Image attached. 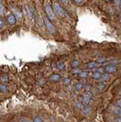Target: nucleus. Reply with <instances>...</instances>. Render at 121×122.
Returning a JSON list of instances; mask_svg holds the SVG:
<instances>
[{"mask_svg":"<svg viewBox=\"0 0 121 122\" xmlns=\"http://www.w3.org/2000/svg\"><path fill=\"white\" fill-rule=\"evenodd\" d=\"M53 10L55 14H57L60 17H64L66 15V12L63 8L60 6L57 2H54L53 5Z\"/></svg>","mask_w":121,"mask_h":122,"instance_id":"1","label":"nucleus"},{"mask_svg":"<svg viewBox=\"0 0 121 122\" xmlns=\"http://www.w3.org/2000/svg\"><path fill=\"white\" fill-rule=\"evenodd\" d=\"M44 9H45V12H46L47 17L50 18V20H53V19L55 18L56 14L54 13L53 10L52 6L50 5V4H47V5H45Z\"/></svg>","mask_w":121,"mask_h":122,"instance_id":"2","label":"nucleus"},{"mask_svg":"<svg viewBox=\"0 0 121 122\" xmlns=\"http://www.w3.org/2000/svg\"><path fill=\"white\" fill-rule=\"evenodd\" d=\"M44 24L45 25H46V28L47 29L50 31V33L52 34H54L55 31H56V29H55V27L54 25L52 24V23L50 22V19H48L47 17H44Z\"/></svg>","mask_w":121,"mask_h":122,"instance_id":"3","label":"nucleus"},{"mask_svg":"<svg viewBox=\"0 0 121 122\" xmlns=\"http://www.w3.org/2000/svg\"><path fill=\"white\" fill-rule=\"evenodd\" d=\"M91 99H92V94L89 92H86L82 95V102L84 104L88 105L90 103Z\"/></svg>","mask_w":121,"mask_h":122,"instance_id":"4","label":"nucleus"},{"mask_svg":"<svg viewBox=\"0 0 121 122\" xmlns=\"http://www.w3.org/2000/svg\"><path fill=\"white\" fill-rule=\"evenodd\" d=\"M116 70H117L116 66L113 64L107 65V66L105 67V71L107 72H110V73H114V72L116 71Z\"/></svg>","mask_w":121,"mask_h":122,"instance_id":"5","label":"nucleus"},{"mask_svg":"<svg viewBox=\"0 0 121 122\" xmlns=\"http://www.w3.org/2000/svg\"><path fill=\"white\" fill-rule=\"evenodd\" d=\"M7 21L9 25H15L16 23V17L14 14H11L8 16Z\"/></svg>","mask_w":121,"mask_h":122,"instance_id":"6","label":"nucleus"},{"mask_svg":"<svg viewBox=\"0 0 121 122\" xmlns=\"http://www.w3.org/2000/svg\"><path fill=\"white\" fill-rule=\"evenodd\" d=\"M99 66H100V64L97 62H90V63H88L86 65V66L88 69H95Z\"/></svg>","mask_w":121,"mask_h":122,"instance_id":"7","label":"nucleus"},{"mask_svg":"<svg viewBox=\"0 0 121 122\" xmlns=\"http://www.w3.org/2000/svg\"><path fill=\"white\" fill-rule=\"evenodd\" d=\"M109 79V76L107 75V74H103L102 73L101 74V77L98 79V80L99 81H101V82H104V81H107V80H108Z\"/></svg>","mask_w":121,"mask_h":122,"instance_id":"8","label":"nucleus"},{"mask_svg":"<svg viewBox=\"0 0 121 122\" xmlns=\"http://www.w3.org/2000/svg\"><path fill=\"white\" fill-rule=\"evenodd\" d=\"M81 62H80V60H73V62H72L71 63V66L72 67H73V68H76V67H78V66L80 65Z\"/></svg>","mask_w":121,"mask_h":122,"instance_id":"9","label":"nucleus"},{"mask_svg":"<svg viewBox=\"0 0 121 122\" xmlns=\"http://www.w3.org/2000/svg\"><path fill=\"white\" fill-rule=\"evenodd\" d=\"M113 112H114L116 114H117V115L120 116V114H121V109H120V107H119V106H116V107H114V108H113Z\"/></svg>","mask_w":121,"mask_h":122,"instance_id":"10","label":"nucleus"},{"mask_svg":"<svg viewBox=\"0 0 121 122\" xmlns=\"http://www.w3.org/2000/svg\"><path fill=\"white\" fill-rule=\"evenodd\" d=\"M83 88V84L82 82H77L75 84V89L76 91H80Z\"/></svg>","mask_w":121,"mask_h":122,"instance_id":"11","label":"nucleus"},{"mask_svg":"<svg viewBox=\"0 0 121 122\" xmlns=\"http://www.w3.org/2000/svg\"><path fill=\"white\" fill-rule=\"evenodd\" d=\"M12 10H13V11H14V15H17V16H19L20 18L22 16V13H21V11H19V12H18V11H19L20 9H18V8H13L12 9Z\"/></svg>","mask_w":121,"mask_h":122,"instance_id":"12","label":"nucleus"},{"mask_svg":"<svg viewBox=\"0 0 121 122\" xmlns=\"http://www.w3.org/2000/svg\"><path fill=\"white\" fill-rule=\"evenodd\" d=\"M102 73H100V72H94L92 74V77L94 79H98L101 76Z\"/></svg>","mask_w":121,"mask_h":122,"instance_id":"13","label":"nucleus"},{"mask_svg":"<svg viewBox=\"0 0 121 122\" xmlns=\"http://www.w3.org/2000/svg\"><path fill=\"white\" fill-rule=\"evenodd\" d=\"M59 79H60V76L58 74H54L50 77V80H52V81H59Z\"/></svg>","mask_w":121,"mask_h":122,"instance_id":"14","label":"nucleus"},{"mask_svg":"<svg viewBox=\"0 0 121 122\" xmlns=\"http://www.w3.org/2000/svg\"><path fill=\"white\" fill-rule=\"evenodd\" d=\"M0 80H1L2 82H7L9 81V78L6 75H2L0 76Z\"/></svg>","mask_w":121,"mask_h":122,"instance_id":"15","label":"nucleus"},{"mask_svg":"<svg viewBox=\"0 0 121 122\" xmlns=\"http://www.w3.org/2000/svg\"><path fill=\"white\" fill-rule=\"evenodd\" d=\"M6 9L2 5H0V16H3L5 15Z\"/></svg>","mask_w":121,"mask_h":122,"instance_id":"16","label":"nucleus"},{"mask_svg":"<svg viewBox=\"0 0 121 122\" xmlns=\"http://www.w3.org/2000/svg\"><path fill=\"white\" fill-rule=\"evenodd\" d=\"M56 67H57L59 70H63V69L65 68V64H64V63H63V62H60V63H57Z\"/></svg>","mask_w":121,"mask_h":122,"instance_id":"17","label":"nucleus"},{"mask_svg":"<svg viewBox=\"0 0 121 122\" xmlns=\"http://www.w3.org/2000/svg\"><path fill=\"white\" fill-rule=\"evenodd\" d=\"M0 89H1V91H2L3 92H5L9 90L8 87H7L5 85H3V84H2V85L0 86Z\"/></svg>","mask_w":121,"mask_h":122,"instance_id":"18","label":"nucleus"},{"mask_svg":"<svg viewBox=\"0 0 121 122\" xmlns=\"http://www.w3.org/2000/svg\"><path fill=\"white\" fill-rule=\"evenodd\" d=\"M78 76H80L81 78H85L86 76H88V72H82V71H81V72L78 73Z\"/></svg>","mask_w":121,"mask_h":122,"instance_id":"19","label":"nucleus"},{"mask_svg":"<svg viewBox=\"0 0 121 122\" xmlns=\"http://www.w3.org/2000/svg\"><path fill=\"white\" fill-rule=\"evenodd\" d=\"M106 61V58H104V57H100V58H98L97 60V63H98L99 64H101L104 63Z\"/></svg>","mask_w":121,"mask_h":122,"instance_id":"20","label":"nucleus"},{"mask_svg":"<svg viewBox=\"0 0 121 122\" xmlns=\"http://www.w3.org/2000/svg\"><path fill=\"white\" fill-rule=\"evenodd\" d=\"M33 122H44V121L42 119V117H36L34 119Z\"/></svg>","mask_w":121,"mask_h":122,"instance_id":"21","label":"nucleus"},{"mask_svg":"<svg viewBox=\"0 0 121 122\" xmlns=\"http://www.w3.org/2000/svg\"><path fill=\"white\" fill-rule=\"evenodd\" d=\"M25 9L27 10V13H28V15H29V16H31V15H32V11H31V8H29L28 6H26L25 7Z\"/></svg>","mask_w":121,"mask_h":122,"instance_id":"22","label":"nucleus"},{"mask_svg":"<svg viewBox=\"0 0 121 122\" xmlns=\"http://www.w3.org/2000/svg\"><path fill=\"white\" fill-rule=\"evenodd\" d=\"M105 86H106V85H105V83H104V82H101V83L99 84V85H98L97 87L99 88L100 89H103L105 87Z\"/></svg>","mask_w":121,"mask_h":122,"instance_id":"23","label":"nucleus"},{"mask_svg":"<svg viewBox=\"0 0 121 122\" xmlns=\"http://www.w3.org/2000/svg\"><path fill=\"white\" fill-rule=\"evenodd\" d=\"M80 72H81V70H80V69H78V67L74 68V70H73V73H79Z\"/></svg>","mask_w":121,"mask_h":122,"instance_id":"24","label":"nucleus"},{"mask_svg":"<svg viewBox=\"0 0 121 122\" xmlns=\"http://www.w3.org/2000/svg\"><path fill=\"white\" fill-rule=\"evenodd\" d=\"M59 1L61 2L63 5H67L68 4H69V1H68V0H59Z\"/></svg>","mask_w":121,"mask_h":122,"instance_id":"25","label":"nucleus"},{"mask_svg":"<svg viewBox=\"0 0 121 122\" xmlns=\"http://www.w3.org/2000/svg\"><path fill=\"white\" fill-rule=\"evenodd\" d=\"M94 72H100V73H104V70H103V69H101V68H98V69H96V70H94Z\"/></svg>","mask_w":121,"mask_h":122,"instance_id":"26","label":"nucleus"},{"mask_svg":"<svg viewBox=\"0 0 121 122\" xmlns=\"http://www.w3.org/2000/svg\"><path fill=\"white\" fill-rule=\"evenodd\" d=\"M5 23H4V21H3V19L0 18V28H3V26H4Z\"/></svg>","mask_w":121,"mask_h":122,"instance_id":"27","label":"nucleus"},{"mask_svg":"<svg viewBox=\"0 0 121 122\" xmlns=\"http://www.w3.org/2000/svg\"><path fill=\"white\" fill-rule=\"evenodd\" d=\"M73 1H74V2H75V4H78V5H79V4L82 3L84 0H73Z\"/></svg>","mask_w":121,"mask_h":122,"instance_id":"28","label":"nucleus"},{"mask_svg":"<svg viewBox=\"0 0 121 122\" xmlns=\"http://www.w3.org/2000/svg\"><path fill=\"white\" fill-rule=\"evenodd\" d=\"M117 104H118V105H118L119 107H120V99H119V100H118V102H117Z\"/></svg>","mask_w":121,"mask_h":122,"instance_id":"29","label":"nucleus"},{"mask_svg":"<svg viewBox=\"0 0 121 122\" xmlns=\"http://www.w3.org/2000/svg\"><path fill=\"white\" fill-rule=\"evenodd\" d=\"M22 122H29V121H28V120H24Z\"/></svg>","mask_w":121,"mask_h":122,"instance_id":"30","label":"nucleus"},{"mask_svg":"<svg viewBox=\"0 0 121 122\" xmlns=\"http://www.w3.org/2000/svg\"><path fill=\"white\" fill-rule=\"evenodd\" d=\"M104 1H110V0H104Z\"/></svg>","mask_w":121,"mask_h":122,"instance_id":"31","label":"nucleus"}]
</instances>
